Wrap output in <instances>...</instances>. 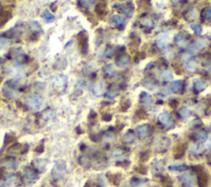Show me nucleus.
Returning a JSON list of instances; mask_svg holds the SVG:
<instances>
[{
	"label": "nucleus",
	"mask_w": 211,
	"mask_h": 187,
	"mask_svg": "<svg viewBox=\"0 0 211 187\" xmlns=\"http://www.w3.org/2000/svg\"><path fill=\"white\" fill-rule=\"evenodd\" d=\"M194 171L197 175V180L199 187H206L208 184V176L204 171V168L200 166L194 167Z\"/></svg>",
	"instance_id": "f257e3e1"
},
{
	"label": "nucleus",
	"mask_w": 211,
	"mask_h": 187,
	"mask_svg": "<svg viewBox=\"0 0 211 187\" xmlns=\"http://www.w3.org/2000/svg\"><path fill=\"white\" fill-rule=\"evenodd\" d=\"M66 172V165L63 162H59L55 163L54 167L51 171V175L55 179L63 177L64 175L65 174Z\"/></svg>",
	"instance_id": "f03ea898"
},
{
	"label": "nucleus",
	"mask_w": 211,
	"mask_h": 187,
	"mask_svg": "<svg viewBox=\"0 0 211 187\" xmlns=\"http://www.w3.org/2000/svg\"><path fill=\"white\" fill-rule=\"evenodd\" d=\"M38 176L34 169L31 167H26L23 171V179L27 184H33L37 180Z\"/></svg>",
	"instance_id": "7ed1b4c3"
},
{
	"label": "nucleus",
	"mask_w": 211,
	"mask_h": 187,
	"mask_svg": "<svg viewBox=\"0 0 211 187\" xmlns=\"http://www.w3.org/2000/svg\"><path fill=\"white\" fill-rule=\"evenodd\" d=\"M78 41L82 54H86L88 50V38H87V35L84 32H81L78 35Z\"/></svg>",
	"instance_id": "20e7f679"
},
{
	"label": "nucleus",
	"mask_w": 211,
	"mask_h": 187,
	"mask_svg": "<svg viewBox=\"0 0 211 187\" xmlns=\"http://www.w3.org/2000/svg\"><path fill=\"white\" fill-rule=\"evenodd\" d=\"M29 148V146L27 144H21V143H15L12 146H11L7 152L9 153H14V154H24L27 153Z\"/></svg>",
	"instance_id": "39448f33"
},
{
	"label": "nucleus",
	"mask_w": 211,
	"mask_h": 187,
	"mask_svg": "<svg viewBox=\"0 0 211 187\" xmlns=\"http://www.w3.org/2000/svg\"><path fill=\"white\" fill-rule=\"evenodd\" d=\"M47 160L43 158H36L32 162V164L34 167L35 171H37L39 172H43L47 166Z\"/></svg>",
	"instance_id": "423d86ee"
},
{
	"label": "nucleus",
	"mask_w": 211,
	"mask_h": 187,
	"mask_svg": "<svg viewBox=\"0 0 211 187\" xmlns=\"http://www.w3.org/2000/svg\"><path fill=\"white\" fill-rule=\"evenodd\" d=\"M27 105L30 109L32 110H38L42 106V101L40 100L39 97L36 96H31L26 101Z\"/></svg>",
	"instance_id": "0eeeda50"
},
{
	"label": "nucleus",
	"mask_w": 211,
	"mask_h": 187,
	"mask_svg": "<svg viewBox=\"0 0 211 187\" xmlns=\"http://www.w3.org/2000/svg\"><path fill=\"white\" fill-rule=\"evenodd\" d=\"M186 150H187V144L186 143H178L173 149V157H174V158H176V159L182 158L184 156Z\"/></svg>",
	"instance_id": "6e6552de"
},
{
	"label": "nucleus",
	"mask_w": 211,
	"mask_h": 187,
	"mask_svg": "<svg viewBox=\"0 0 211 187\" xmlns=\"http://www.w3.org/2000/svg\"><path fill=\"white\" fill-rule=\"evenodd\" d=\"M1 164L2 167L8 168V169H12V170H15L17 167V162L12 157H7V158H3L1 161Z\"/></svg>",
	"instance_id": "1a4fd4ad"
},
{
	"label": "nucleus",
	"mask_w": 211,
	"mask_h": 187,
	"mask_svg": "<svg viewBox=\"0 0 211 187\" xmlns=\"http://www.w3.org/2000/svg\"><path fill=\"white\" fill-rule=\"evenodd\" d=\"M148 129L149 125L148 124H143L136 127V133L140 139H144L148 135Z\"/></svg>",
	"instance_id": "9d476101"
},
{
	"label": "nucleus",
	"mask_w": 211,
	"mask_h": 187,
	"mask_svg": "<svg viewBox=\"0 0 211 187\" xmlns=\"http://www.w3.org/2000/svg\"><path fill=\"white\" fill-rule=\"evenodd\" d=\"M158 120L159 121L165 126H170L172 124V120L171 117V115L168 113V111H163L162 112L159 116H158Z\"/></svg>",
	"instance_id": "9b49d317"
},
{
	"label": "nucleus",
	"mask_w": 211,
	"mask_h": 187,
	"mask_svg": "<svg viewBox=\"0 0 211 187\" xmlns=\"http://www.w3.org/2000/svg\"><path fill=\"white\" fill-rule=\"evenodd\" d=\"M129 63H130V56L127 54H123L117 56L116 59V64L120 68L126 66Z\"/></svg>",
	"instance_id": "f8f14e48"
},
{
	"label": "nucleus",
	"mask_w": 211,
	"mask_h": 187,
	"mask_svg": "<svg viewBox=\"0 0 211 187\" xmlns=\"http://www.w3.org/2000/svg\"><path fill=\"white\" fill-rule=\"evenodd\" d=\"M122 143L130 144V143H133L135 140V134L134 132L132 129H130L124 134V136L122 137Z\"/></svg>",
	"instance_id": "ddd939ff"
},
{
	"label": "nucleus",
	"mask_w": 211,
	"mask_h": 187,
	"mask_svg": "<svg viewBox=\"0 0 211 187\" xmlns=\"http://www.w3.org/2000/svg\"><path fill=\"white\" fill-rule=\"evenodd\" d=\"M107 177L108 180L112 185L115 186H119L121 181V176L120 174H111V173H107Z\"/></svg>",
	"instance_id": "4468645a"
},
{
	"label": "nucleus",
	"mask_w": 211,
	"mask_h": 187,
	"mask_svg": "<svg viewBox=\"0 0 211 187\" xmlns=\"http://www.w3.org/2000/svg\"><path fill=\"white\" fill-rule=\"evenodd\" d=\"M208 87V83L201 79H196L194 81V89L197 92H202Z\"/></svg>",
	"instance_id": "2eb2a0df"
},
{
	"label": "nucleus",
	"mask_w": 211,
	"mask_h": 187,
	"mask_svg": "<svg viewBox=\"0 0 211 187\" xmlns=\"http://www.w3.org/2000/svg\"><path fill=\"white\" fill-rule=\"evenodd\" d=\"M12 17V13L10 12V11H7V10H2L0 12V24L4 25L6 22H7L11 19Z\"/></svg>",
	"instance_id": "dca6fc26"
},
{
	"label": "nucleus",
	"mask_w": 211,
	"mask_h": 187,
	"mask_svg": "<svg viewBox=\"0 0 211 187\" xmlns=\"http://www.w3.org/2000/svg\"><path fill=\"white\" fill-rule=\"evenodd\" d=\"M112 23H114V24H116V26H121V27H122V26H125V18L124 17H122L121 15H119V14H116V15H114L113 17H112Z\"/></svg>",
	"instance_id": "f3484780"
},
{
	"label": "nucleus",
	"mask_w": 211,
	"mask_h": 187,
	"mask_svg": "<svg viewBox=\"0 0 211 187\" xmlns=\"http://www.w3.org/2000/svg\"><path fill=\"white\" fill-rule=\"evenodd\" d=\"M42 17H43V19L45 20V22H46V23H52V22H55V17L48 9L44 10Z\"/></svg>",
	"instance_id": "a211bd4d"
},
{
	"label": "nucleus",
	"mask_w": 211,
	"mask_h": 187,
	"mask_svg": "<svg viewBox=\"0 0 211 187\" xmlns=\"http://www.w3.org/2000/svg\"><path fill=\"white\" fill-rule=\"evenodd\" d=\"M119 10L120 12H121L123 14H125V16H127L128 17H132L133 15V8H131L129 5H119Z\"/></svg>",
	"instance_id": "6ab92c4d"
},
{
	"label": "nucleus",
	"mask_w": 211,
	"mask_h": 187,
	"mask_svg": "<svg viewBox=\"0 0 211 187\" xmlns=\"http://www.w3.org/2000/svg\"><path fill=\"white\" fill-rule=\"evenodd\" d=\"M105 93V88L102 83H96L93 87V94L99 97Z\"/></svg>",
	"instance_id": "aec40b11"
},
{
	"label": "nucleus",
	"mask_w": 211,
	"mask_h": 187,
	"mask_svg": "<svg viewBox=\"0 0 211 187\" xmlns=\"http://www.w3.org/2000/svg\"><path fill=\"white\" fill-rule=\"evenodd\" d=\"M106 10H107V4L106 2H100L96 5L95 7V11L99 16H103L106 13Z\"/></svg>",
	"instance_id": "412c9836"
},
{
	"label": "nucleus",
	"mask_w": 211,
	"mask_h": 187,
	"mask_svg": "<svg viewBox=\"0 0 211 187\" xmlns=\"http://www.w3.org/2000/svg\"><path fill=\"white\" fill-rule=\"evenodd\" d=\"M196 139L200 143H204L208 139V133L205 130H200V131L197 132L196 134Z\"/></svg>",
	"instance_id": "4be33fe9"
},
{
	"label": "nucleus",
	"mask_w": 211,
	"mask_h": 187,
	"mask_svg": "<svg viewBox=\"0 0 211 187\" xmlns=\"http://www.w3.org/2000/svg\"><path fill=\"white\" fill-rule=\"evenodd\" d=\"M140 100L143 103L148 105V106H151L152 103H153V99H152L151 96L148 95L147 93H145V92H143L140 94Z\"/></svg>",
	"instance_id": "5701e85b"
},
{
	"label": "nucleus",
	"mask_w": 211,
	"mask_h": 187,
	"mask_svg": "<svg viewBox=\"0 0 211 187\" xmlns=\"http://www.w3.org/2000/svg\"><path fill=\"white\" fill-rule=\"evenodd\" d=\"M182 82L181 80H176L174 82H172V84H171V90H172V93H179V91L181 90V88H182Z\"/></svg>",
	"instance_id": "b1692460"
},
{
	"label": "nucleus",
	"mask_w": 211,
	"mask_h": 187,
	"mask_svg": "<svg viewBox=\"0 0 211 187\" xmlns=\"http://www.w3.org/2000/svg\"><path fill=\"white\" fill-rule=\"evenodd\" d=\"M131 107V102L129 99H123L120 104V111L122 112L127 111V110Z\"/></svg>",
	"instance_id": "393cba45"
},
{
	"label": "nucleus",
	"mask_w": 211,
	"mask_h": 187,
	"mask_svg": "<svg viewBox=\"0 0 211 187\" xmlns=\"http://www.w3.org/2000/svg\"><path fill=\"white\" fill-rule=\"evenodd\" d=\"M179 113H180L181 117H182V119H184V120L188 118V117L191 115V110H190L189 108L187 107H182V108L179 110Z\"/></svg>",
	"instance_id": "a878e982"
},
{
	"label": "nucleus",
	"mask_w": 211,
	"mask_h": 187,
	"mask_svg": "<svg viewBox=\"0 0 211 187\" xmlns=\"http://www.w3.org/2000/svg\"><path fill=\"white\" fill-rule=\"evenodd\" d=\"M169 170L175 171V172H184L188 169V167L187 165H172L168 167Z\"/></svg>",
	"instance_id": "bb28decb"
},
{
	"label": "nucleus",
	"mask_w": 211,
	"mask_h": 187,
	"mask_svg": "<svg viewBox=\"0 0 211 187\" xmlns=\"http://www.w3.org/2000/svg\"><path fill=\"white\" fill-rule=\"evenodd\" d=\"M103 70H104V73H106V74H107V75L109 76L114 75V73H116V69H115L114 66L112 65V64H111V63L105 66L104 68H103Z\"/></svg>",
	"instance_id": "cd10ccee"
},
{
	"label": "nucleus",
	"mask_w": 211,
	"mask_h": 187,
	"mask_svg": "<svg viewBox=\"0 0 211 187\" xmlns=\"http://www.w3.org/2000/svg\"><path fill=\"white\" fill-rule=\"evenodd\" d=\"M207 44H208V41L206 39H204V38H200L196 41V46L199 50L204 49V47L206 46Z\"/></svg>",
	"instance_id": "c85d7f7f"
},
{
	"label": "nucleus",
	"mask_w": 211,
	"mask_h": 187,
	"mask_svg": "<svg viewBox=\"0 0 211 187\" xmlns=\"http://www.w3.org/2000/svg\"><path fill=\"white\" fill-rule=\"evenodd\" d=\"M161 184L164 187H172V180L168 176L161 177Z\"/></svg>",
	"instance_id": "c756f323"
},
{
	"label": "nucleus",
	"mask_w": 211,
	"mask_h": 187,
	"mask_svg": "<svg viewBox=\"0 0 211 187\" xmlns=\"http://www.w3.org/2000/svg\"><path fill=\"white\" fill-rule=\"evenodd\" d=\"M136 117L139 120H145L148 118V115H147V113L143 109H138L135 113Z\"/></svg>",
	"instance_id": "7c9ffc66"
},
{
	"label": "nucleus",
	"mask_w": 211,
	"mask_h": 187,
	"mask_svg": "<svg viewBox=\"0 0 211 187\" xmlns=\"http://www.w3.org/2000/svg\"><path fill=\"white\" fill-rule=\"evenodd\" d=\"M124 153H125V152L122 150L121 148H115L114 150L112 151V155L113 158H120V157H121Z\"/></svg>",
	"instance_id": "2f4dec72"
},
{
	"label": "nucleus",
	"mask_w": 211,
	"mask_h": 187,
	"mask_svg": "<svg viewBox=\"0 0 211 187\" xmlns=\"http://www.w3.org/2000/svg\"><path fill=\"white\" fill-rule=\"evenodd\" d=\"M150 158V152L149 151H146V152H143L140 154V157H139V159L142 163H145Z\"/></svg>",
	"instance_id": "473e14b6"
},
{
	"label": "nucleus",
	"mask_w": 211,
	"mask_h": 187,
	"mask_svg": "<svg viewBox=\"0 0 211 187\" xmlns=\"http://www.w3.org/2000/svg\"><path fill=\"white\" fill-rule=\"evenodd\" d=\"M181 179H182L181 180L185 183H192L193 182V180H194V177H193L191 174L183 175L182 177H181Z\"/></svg>",
	"instance_id": "72a5a7b5"
},
{
	"label": "nucleus",
	"mask_w": 211,
	"mask_h": 187,
	"mask_svg": "<svg viewBox=\"0 0 211 187\" xmlns=\"http://www.w3.org/2000/svg\"><path fill=\"white\" fill-rule=\"evenodd\" d=\"M191 28L196 34L200 35L202 33V27L199 24H191Z\"/></svg>",
	"instance_id": "f704fd0d"
},
{
	"label": "nucleus",
	"mask_w": 211,
	"mask_h": 187,
	"mask_svg": "<svg viewBox=\"0 0 211 187\" xmlns=\"http://www.w3.org/2000/svg\"><path fill=\"white\" fill-rule=\"evenodd\" d=\"M143 181H147V179H139V178L137 177H133L131 180V185L137 186V185L142 184Z\"/></svg>",
	"instance_id": "c9c22d12"
},
{
	"label": "nucleus",
	"mask_w": 211,
	"mask_h": 187,
	"mask_svg": "<svg viewBox=\"0 0 211 187\" xmlns=\"http://www.w3.org/2000/svg\"><path fill=\"white\" fill-rule=\"evenodd\" d=\"M79 163H80L81 165L83 166V167H89L90 165L89 160H88L86 157H81V158H79Z\"/></svg>",
	"instance_id": "e433bc0d"
},
{
	"label": "nucleus",
	"mask_w": 211,
	"mask_h": 187,
	"mask_svg": "<svg viewBox=\"0 0 211 187\" xmlns=\"http://www.w3.org/2000/svg\"><path fill=\"white\" fill-rule=\"evenodd\" d=\"M15 139H16V138H15V136H13L12 134H7L6 135H5V139H4L5 144H8V143H12Z\"/></svg>",
	"instance_id": "4c0bfd02"
},
{
	"label": "nucleus",
	"mask_w": 211,
	"mask_h": 187,
	"mask_svg": "<svg viewBox=\"0 0 211 187\" xmlns=\"http://www.w3.org/2000/svg\"><path fill=\"white\" fill-rule=\"evenodd\" d=\"M141 23H143V26H145V27H152L153 26V20L150 19V18H145V19H143V21L141 22Z\"/></svg>",
	"instance_id": "58836bf2"
},
{
	"label": "nucleus",
	"mask_w": 211,
	"mask_h": 187,
	"mask_svg": "<svg viewBox=\"0 0 211 187\" xmlns=\"http://www.w3.org/2000/svg\"><path fill=\"white\" fill-rule=\"evenodd\" d=\"M31 27H32V29L33 30V31H35L36 32L41 31V27H40V24L38 23V22H37V21H34V22H32V24H31Z\"/></svg>",
	"instance_id": "ea45409f"
},
{
	"label": "nucleus",
	"mask_w": 211,
	"mask_h": 187,
	"mask_svg": "<svg viewBox=\"0 0 211 187\" xmlns=\"http://www.w3.org/2000/svg\"><path fill=\"white\" fill-rule=\"evenodd\" d=\"M136 171H137L138 173L142 174V175H146V174H147V167H146L145 166L143 165L139 166V167L136 169Z\"/></svg>",
	"instance_id": "a19ab883"
},
{
	"label": "nucleus",
	"mask_w": 211,
	"mask_h": 187,
	"mask_svg": "<svg viewBox=\"0 0 211 187\" xmlns=\"http://www.w3.org/2000/svg\"><path fill=\"white\" fill-rule=\"evenodd\" d=\"M113 55H114V50L112 48H107L105 50V56L107 58H112Z\"/></svg>",
	"instance_id": "79ce46f5"
},
{
	"label": "nucleus",
	"mask_w": 211,
	"mask_h": 187,
	"mask_svg": "<svg viewBox=\"0 0 211 187\" xmlns=\"http://www.w3.org/2000/svg\"><path fill=\"white\" fill-rule=\"evenodd\" d=\"M107 95L109 96L110 97H115L117 95H119V92L116 90V89H110L107 93Z\"/></svg>",
	"instance_id": "37998d69"
},
{
	"label": "nucleus",
	"mask_w": 211,
	"mask_h": 187,
	"mask_svg": "<svg viewBox=\"0 0 211 187\" xmlns=\"http://www.w3.org/2000/svg\"><path fill=\"white\" fill-rule=\"evenodd\" d=\"M185 38H186V36H185L183 33H179V34H177V36L175 37L174 41L176 42H179L181 41H183Z\"/></svg>",
	"instance_id": "c03bdc74"
},
{
	"label": "nucleus",
	"mask_w": 211,
	"mask_h": 187,
	"mask_svg": "<svg viewBox=\"0 0 211 187\" xmlns=\"http://www.w3.org/2000/svg\"><path fill=\"white\" fill-rule=\"evenodd\" d=\"M130 163L129 161L125 160L123 162H118L116 163V166H119V167H127L128 166H130Z\"/></svg>",
	"instance_id": "a18cd8bd"
},
{
	"label": "nucleus",
	"mask_w": 211,
	"mask_h": 187,
	"mask_svg": "<svg viewBox=\"0 0 211 187\" xmlns=\"http://www.w3.org/2000/svg\"><path fill=\"white\" fill-rule=\"evenodd\" d=\"M178 104H179V103H178V102H177L176 99H172L169 102L170 107L172 108V109H176L177 107V106H178Z\"/></svg>",
	"instance_id": "49530a36"
},
{
	"label": "nucleus",
	"mask_w": 211,
	"mask_h": 187,
	"mask_svg": "<svg viewBox=\"0 0 211 187\" xmlns=\"http://www.w3.org/2000/svg\"><path fill=\"white\" fill-rule=\"evenodd\" d=\"M102 120H104V121L108 122V121H111V120H112V115H111V114H105L102 116Z\"/></svg>",
	"instance_id": "de8ad7c7"
},
{
	"label": "nucleus",
	"mask_w": 211,
	"mask_h": 187,
	"mask_svg": "<svg viewBox=\"0 0 211 187\" xmlns=\"http://www.w3.org/2000/svg\"><path fill=\"white\" fill-rule=\"evenodd\" d=\"M158 43V46L160 47L161 49H165V48H167V46H168V43H167V41H163V40L159 41Z\"/></svg>",
	"instance_id": "09e8293b"
},
{
	"label": "nucleus",
	"mask_w": 211,
	"mask_h": 187,
	"mask_svg": "<svg viewBox=\"0 0 211 187\" xmlns=\"http://www.w3.org/2000/svg\"><path fill=\"white\" fill-rule=\"evenodd\" d=\"M35 151L37 152V153H42L44 152V144L43 143H41V144H39V145L37 146V148L35 149Z\"/></svg>",
	"instance_id": "8fccbe9b"
},
{
	"label": "nucleus",
	"mask_w": 211,
	"mask_h": 187,
	"mask_svg": "<svg viewBox=\"0 0 211 187\" xmlns=\"http://www.w3.org/2000/svg\"><path fill=\"white\" fill-rule=\"evenodd\" d=\"M81 2V3H83V4H82V6L84 7H90L91 5H92V3L93 2L92 1H82V2Z\"/></svg>",
	"instance_id": "3c124183"
},
{
	"label": "nucleus",
	"mask_w": 211,
	"mask_h": 187,
	"mask_svg": "<svg viewBox=\"0 0 211 187\" xmlns=\"http://www.w3.org/2000/svg\"><path fill=\"white\" fill-rule=\"evenodd\" d=\"M97 118V113L94 111H91L89 115H88V119L89 120H95Z\"/></svg>",
	"instance_id": "603ef678"
},
{
	"label": "nucleus",
	"mask_w": 211,
	"mask_h": 187,
	"mask_svg": "<svg viewBox=\"0 0 211 187\" xmlns=\"http://www.w3.org/2000/svg\"><path fill=\"white\" fill-rule=\"evenodd\" d=\"M204 17H205L206 19H211V7H209V8L205 11V15H204Z\"/></svg>",
	"instance_id": "864d4df0"
},
{
	"label": "nucleus",
	"mask_w": 211,
	"mask_h": 187,
	"mask_svg": "<svg viewBox=\"0 0 211 187\" xmlns=\"http://www.w3.org/2000/svg\"><path fill=\"white\" fill-rule=\"evenodd\" d=\"M162 77H163V79H165V80H169V79L172 78H170V77H168V71H165L164 73H163Z\"/></svg>",
	"instance_id": "5fc2aeb1"
},
{
	"label": "nucleus",
	"mask_w": 211,
	"mask_h": 187,
	"mask_svg": "<svg viewBox=\"0 0 211 187\" xmlns=\"http://www.w3.org/2000/svg\"><path fill=\"white\" fill-rule=\"evenodd\" d=\"M192 124H194L195 127H197L200 126V125L201 124V122L200 121V120H194V121L192 122Z\"/></svg>",
	"instance_id": "6e6d98bb"
},
{
	"label": "nucleus",
	"mask_w": 211,
	"mask_h": 187,
	"mask_svg": "<svg viewBox=\"0 0 211 187\" xmlns=\"http://www.w3.org/2000/svg\"><path fill=\"white\" fill-rule=\"evenodd\" d=\"M51 9H52V11H53V12H55L56 8H57V5L55 4V2L54 4L52 3V5L51 6Z\"/></svg>",
	"instance_id": "4d7b16f0"
},
{
	"label": "nucleus",
	"mask_w": 211,
	"mask_h": 187,
	"mask_svg": "<svg viewBox=\"0 0 211 187\" xmlns=\"http://www.w3.org/2000/svg\"><path fill=\"white\" fill-rule=\"evenodd\" d=\"M84 187H92V185H91V182H90V181H87V182L85 184Z\"/></svg>",
	"instance_id": "13d9d810"
},
{
	"label": "nucleus",
	"mask_w": 211,
	"mask_h": 187,
	"mask_svg": "<svg viewBox=\"0 0 211 187\" xmlns=\"http://www.w3.org/2000/svg\"><path fill=\"white\" fill-rule=\"evenodd\" d=\"M0 187H3V182H2L1 179H0Z\"/></svg>",
	"instance_id": "bf43d9fd"
},
{
	"label": "nucleus",
	"mask_w": 211,
	"mask_h": 187,
	"mask_svg": "<svg viewBox=\"0 0 211 187\" xmlns=\"http://www.w3.org/2000/svg\"><path fill=\"white\" fill-rule=\"evenodd\" d=\"M2 79H3V77H2V75H0V83H1V82H2Z\"/></svg>",
	"instance_id": "052dcab7"
},
{
	"label": "nucleus",
	"mask_w": 211,
	"mask_h": 187,
	"mask_svg": "<svg viewBox=\"0 0 211 187\" xmlns=\"http://www.w3.org/2000/svg\"><path fill=\"white\" fill-rule=\"evenodd\" d=\"M158 104H163V101H158Z\"/></svg>",
	"instance_id": "680f3d73"
},
{
	"label": "nucleus",
	"mask_w": 211,
	"mask_h": 187,
	"mask_svg": "<svg viewBox=\"0 0 211 187\" xmlns=\"http://www.w3.org/2000/svg\"><path fill=\"white\" fill-rule=\"evenodd\" d=\"M1 62H2V58L0 57V63H1Z\"/></svg>",
	"instance_id": "e2e57ef3"
},
{
	"label": "nucleus",
	"mask_w": 211,
	"mask_h": 187,
	"mask_svg": "<svg viewBox=\"0 0 211 187\" xmlns=\"http://www.w3.org/2000/svg\"><path fill=\"white\" fill-rule=\"evenodd\" d=\"M187 187H191V186H187Z\"/></svg>",
	"instance_id": "0e129e2a"
}]
</instances>
